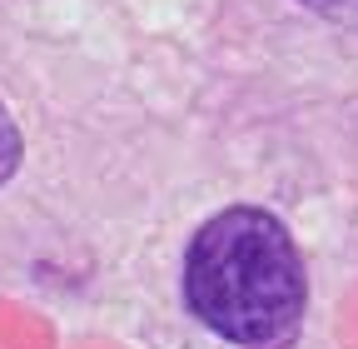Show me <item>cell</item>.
Segmentation results:
<instances>
[{
    "label": "cell",
    "mask_w": 358,
    "mask_h": 349,
    "mask_svg": "<svg viewBox=\"0 0 358 349\" xmlns=\"http://www.w3.org/2000/svg\"><path fill=\"white\" fill-rule=\"evenodd\" d=\"M185 310L234 349H289L308 320V265L264 205H224L185 245Z\"/></svg>",
    "instance_id": "cell-1"
},
{
    "label": "cell",
    "mask_w": 358,
    "mask_h": 349,
    "mask_svg": "<svg viewBox=\"0 0 358 349\" xmlns=\"http://www.w3.org/2000/svg\"><path fill=\"white\" fill-rule=\"evenodd\" d=\"M20 165H25V130H20V120L10 115V105L0 100V185L15 180Z\"/></svg>",
    "instance_id": "cell-2"
},
{
    "label": "cell",
    "mask_w": 358,
    "mask_h": 349,
    "mask_svg": "<svg viewBox=\"0 0 358 349\" xmlns=\"http://www.w3.org/2000/svg\"><path fill=\"white\" fill-rule=\"evenodd\" d=\"M303 11H313L319 20H329V25H338L343 35H353L358 40V0H299Z\"/></svg>",
    "instance_id": "cell-3"
}]
</instances>
